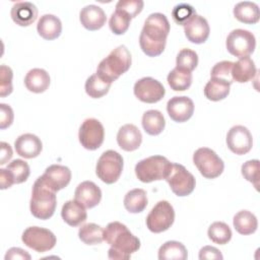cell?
Returning <instances> with one entry per match:
<instances>
[{
	"instance_id": "6da1fadb",
	"label": "cell",
	"mask_w": 260,
	"mask_h": 260,
	"mask_svg": "<svg viewBox=\"0 0 260 260\" xmlns=\"http://www.w3.org/2000/svg\"><path fill=\"white\" fill-rule=\"evenodd\" d=\"M170 32V22L162 13H151L144 21L140 32L139 45L144 54L149 57L160 55L167 43Z\"/></svg>"
},
{
	"instance_id": "bcb514c9",
	"label": "cell",
	"mask_w": 260,
	"mask_h": 260,
	"mask_svg": "<svg viewBox=\"0 0 260 260\" xmlns=\"http://www.w3.org/2000/svg\"><path fill=\"white\" fill-rule=\"evenodd\" d=\"M223 258L220 251L212 246H204L199 251V259L200 260H210V259H219L221 260Z\"/></svg>"
},
{
	"instance_id": "4fadbf2b",
	"label": "cell",
	"mask_w": 260,
	"mask_h": 260,
	"mask_svg": "<svg viewBox=\"0 0 260 260\" xmlns=\"http://www.w3.org/2000/svg\"><path fill=\"white\" fill-rule=\"evenodd\" d=\"M133 91L139 101L147 104L159 102L166 93L164 85L152 77H143L137 80L134 84Z\"/></svg>"
},
{
	"instance_id": "d6986e66",
	"label": "cell",
	"mask_w": 260,
	"mask_h": 260,
	"mask_svg": "<svg viewBox=\"0 0 260 260\" xmlns=\"http://www.w3.org/2000/svg\"><path fill=\"white\" fill-rule=\"evenodd\" d=\"M14 147L18 155L24 158H34L41 153L43 144L37 135L24 133L16 138L14 141Z\"/></svg>"
},
{
	"instance_id": "836d02e7",
	"label": "cell",
	"mask_w": 260,
	"mask_h": 260,
	"mask_svg": "<svg viewBox=\"0 0 260 260\" xmlns=\"http://www.w3.org/2000/svg\"><path fill=\"white\" fill-rule=\"evenodd\" d=\"M78 237L86 245H98L104 241V229L96 223H85L79 229Z\"/></svg>"
},
{
	"instance_id": "ffe728a7",
	"label": "cell",
	"mask_w": 260,
	"mask_h": 260,
	"mask_svg": "<svg viewBox=\"0 0 260 260\" xmlns=\"http://www.w3.org/2000/svg\"><path fill=\"white\" fill-rule=\"evenodd\" d=\"M117 142L125 151L136 150L142 142L141 132L135 125L125 124L117 133Z\"/></svg>"
},
{
	"instance_id": "3957f363",
	"label": "cell",
	"mask_w": 260,
	"mask_h": 260,
	"mask_svg": "<svg viewBox=\"0 0 260 260\" xmlns=\"http://www.w3.org/2000/svg\"><path fill=\"white\" fill-rule=\"evenodd\" d=\"M131 62V54L127 47L124 45L118 46L100 62L96 74L102 79L112 83L129 70Z\"/></svg>"
},
{
	"instance_id": "c3c4849f",
	"label": "cell",
	"mask_w": 260,
	"mask_h": 260,
	"mask_svg": "<svg viewBox=\"0 0 260 260\" xmlns=\"http://www.w3.org/2000/svg\"><path fill=\"white\" fill-rule=\"evenodd\" d=\"M14 184L13 178L7 169H0V188L2 190L11 187Z\"/></svg>"
},
{
	"instance_id": "f546056e",
	"label": "cell",
	"mask_w": 260,
	"mask_h": 260,
	"mask_svg": "<svg viewBox=\"0 0 260 260\" xmlns=\"http://www.w3.org/2000/svg\"><path fill=\"white\" fill-rule=\"evenodd\" d=\"M231 89V83L226 80L211 77L205 84L204 95L212 102H218L225 99Z\"/></svg>"
},
{
	"instance_id": "603a6c76",
	"label": "cell",
	"mask_w": 260,
	"mask_h": 260,
	"mask_svg": "<svg viewBox=\"0 0 260 260\" xmlns=\"http://www.w3.org/2000/svg\"><path fill=\"white\" fill-rule=\"evenodd\" d=\"M61 215L63 220L71 226H78L87 218L85 207L75 199L68 200L64 203L62 206Z\"/></svg>"
},
{
	"instance_id": "8d00e7d4",
	"label": "cell",
	"mask_w": 260,
	"mask_h": 260,
	"mask_svg": "<svg viewBox=\"0 0 260 260\" xmlns=\"http://www.w3.org/2000/svg\"><path fill=\"white\" fill-rule=\"evenodd\" d=\"M132 17L124 10L120 8H116L115 12L111 15L109 20L110 29L115 35H123L129 28Z\"/></svg>"
},
{
	"instance_id": "f35d334b",
	"label": "cell",
	"mask_w": 260,
	"mask_h": 260,
	"mask_svg": "<svg viewBox=\"0 0 260 260\" xmlns=\"http://www.w3.org/2000/svg\"><path fill=\"white\" fill-rule=\"evenodd\" d=\"M6 169L10 172L14 184H20L25 182L30 173L27 162L22 159H13L7 165Z\"/></svg>"
},
{
	"instance_id": "d4e9b609",
	"label": "cell",
	"mask_w": 260,
	"mask_h": 260,
	"mask_svg": "<svg viewBox=\"0 0 260 260\" xmlns=\"http://www.w3.org/2000/svg\"><path fill=\"white\" fill-rule=\"evenodd\" d=\"M50 75L42 68L30 69L24 77L25 87L35 93H41L48 89L50 85Z\"/></svg>"
},
{
	"instance_id": "44dd1931",
	"label": "cell",
	"mask_w": 260,
	"mask_h": 260,
	"mask_svg": "<svg viewBox=\"0 0 260 260\" xmlns=\"http://www.w3.org/2000/svg\"><path fill=\"white\" fill-rule=\"evenodd\" d=\"M81 24L88 30H98L104 26L107 20L105 11L96 5L84 6L79 12Z\"/></svg>"
},
{
	"instance_id": "cb8c5ba5",
	"label": "cell",
	"mask_w": 260,
	"mask_h": 260,
	"mask_svg": "<svg viewBox=\"0 0 260 260\" xmlns=\"http://www.w3.org/2000/svg\"><path fill=\"white\" fill-rule=\"evenodd\" d=\"M37 30L43 39L48 41L55 40L62 32L61 20L53 14H44L38 21Z\"/></svg>"
},
{
	"instance_id": "484cf974",
	"label": "cell",
	"mask_w": 260,
	"mask_h": 260,
	"mask_svg": "<svg viewBox=\"0 0 260 260\" xmlns=\"http://www.w3.org/2000/svg\"><path fill=\"white\" fill-rule=\"evenodd\" d=\"M256 72L254 61L250 57H244L233 64L232 78L236 82L245 83L253 79Z\"/></svg>"
},
{
	"instance_id": "f1b7e54d",
	"label": "cell",
	"mask_w": 260,
	"mask_h": 260,
	"mask_svg": "<svg viewBox=\"0 0 260 260\" xmlns=\"http://www.w3.org/2000/svg\"><path fill=\"white\" fill-rule=\"evenodd\" d=\"M141 123L144 131L152 136L160 134L166 126L165 117L161 112L157 110L146 111L142 116Z\"/></svg>"
},
{
	"instance_id": "ac0fdd59",
	"label": "cell",
	"mask_w": 260,
	"mask_h": 260,
	"mask_svg": "<svg viewBox=\"0 0 260 260\" xmlns=\"http://www.w3.org/2000/svg\"><path fill=\"white\" fill-rule=\"evenodd\" d=\"M74 199L81 203L85 208H92L101 202L102 191L93 182L84 181L76 187Z\"/></svg>"
},
{
	"instance_id": "1f68e13d",
	"label": "cell",
	"mask_w": 260,
	"mask_h": 260,
	"mask_svg": "<svg viewBox=\"0 0 260 260\" xmlns=\"http://www.w3.org/2000/svg\"><path fill=\"white\" fill-rule=\"evenodd\" d=\"M187 257L186 247L177 241H168L158 250L159 260H186Z\"/></svg>"
},
{
	"instance_id": "74e56055",
	"label": "cell",
	"mask_w": 260,
	"mask_h": 260,
	"mask_svg": "<svg viewBox=\"0 0 260 260\" xmlns=\"http://www.w3.org/2000/svg\"><path fill=\"white\" fill-rule=\"evenodd\" d=\"M198 64L197 53L191 49H182L176 59V67L192 72Z\"/></svg>"
},
{
	"instance_id": "7bdbcfd3",
	"label": "cell",
	"mask_w": 260,
	"mask_h": 260,
	"mask_svg": "<svg viewBox=\"0 0 260 260\" xmlns=\"http://www.w3.org/2000/svg\"><path fill=\"white\" fill-rule=\"evenodd\" d=\"M234 62L232 61H220L216 63L210 72V76L229 81L231 84L234 82L232 78V68Z\"/></svg>"
},
{
	"instance_id": "30bf717a",
	"label": "cell",
	"mask_w": 260,
	"mask_h": 260,
	"mask_svg": "<svg viewBox=\"0 0 260 260\" xmlns=\"http://www.w3.org/2000/svg\"><path fill=\"white\" fill-rule=\"evenodd\" d=\"M225 46L229 53L235 57H249L255 50L256 39L251 31L237 28L229 34Z\"/></svg>"
},
{
	"instance_id": "5b68a950",
	"label": "cell",
	"mask_w": 260,
	"mask_h": 260,
	"mask_svg": "<svg viewBox=\"0 0 260 260\" xmlns=\"http://www.w3.org/2000/svg\"><path fill=\"white\" fill-rule=\"evenodd\" d=\"M172 162L162 155H152L141 159L135 166V174L142 183L166 179Z\"/></svg>"
},
{
	"instance_id": "2e32d148",
	"label": "cell",
	"mask_w": 260,
	"mask_h": 260,
	"mask_svg": "<svg viewBox=\"0 0 260 260\" xmlns=\"http://www.w3.org/2000/svg\"><path fill=\"white\" fill-rule=\"evenodd\" d=\"M41 177L49 187L57 192L70 183L71 171L62 165H52L46 169Z\"/></svg>"
},
{
	"instance_id": "e575fe53",
	"label": "cell",
	"mask_w": 260,
	"mask_h": 260,
	"mask_svg": "<svg viewBox=\"0 0 260 260\" xmlns=\"http://www.w3.org/2000/svg\"><path fill=\"white\" fill-rule=\"evenodd\" d=\"M110 82L102 79L96 73L90 75L85 81V91L92 99H100L108 93L110 87Z\"/></svg>"
},
{
	"instance_id": "8fae6325",
	"label": "cell",
	"mask_w": 260,
	"mask_h": 260,
	"mask_svg": "<svg viewBox=\"0 0 260 260\" xmlns=\"http://www.w3.org/2000/svg\"><path fill=\"white\" fill-rule=\"evenodd\" d=\"M21 240L25 246L39 253L47 252L56 245V236L48 229L40 226H29L24 230Z\"/></svg>"
},
{
	"instance_id": "7dc6e473",
	"label": "cell",
	"mask_w": 260,
	"mask_h": 260,
	"mask_svg": "<svg viewBox=\"0 0 260 260\" xmlns=\"http://www.w3.org/2000/svg\"><path fill=\"white\" fill-rule=\"evenodd\" d=\"M14 259H24V260H29L30 259V255L24 251L21 248H10L6 255H5V260H14Z\"/></svg>"
},
{
	"instance_id": "681fc988",
	"label": "cell",
	"mask_w": 260,
	"mask_h": 260,
	"mask_svg": "<svg viewBox=\"0 0 260 260\" xmlns=\"http://www.w3.org/2000/svg\"><path fill=\"white\" fill-rule=\"evenodd\" d=\"M0 146H1L0 165H5L12 157V149H11V146L7 142H4V141H2L0 143Z\"/></svg>"
},
{
	"instance_id": "7a4b0ae2",
	"label": "cell",
	"mask_w": 260,
	"mask_h": 260,
	"mask_svg": "<svg viewBox=\"0 0 260 260\" xmlns=\"http://www.w3.org/2000/svg\"><path fill=\"white\" fill-rule=\"evenodd\" d=\"M104 241L111 246L108 252L110 259L127 260L140 248V241L128 228L119 222H110L104 230Z\"/></svg>"
},
{
	"instance_id": "b9f144b4",
	"label": "cell",
	"mask_w": 260,
	"mask_h": 260,
	"mask_svg": "<svg viewBox=\"0 0 260 260\" xmlns=\"http://www.w3.org/2000/svg\"><path fill=\"white\" fill-rule=\"evenodd\" d=\"M12 77L13 72L9 66H0V96L4 98L12 92Z\"/></svg>"
},
{
	"instance_id": "d6a6232c",
	"label": "cell",
	"mask_w": 260,
	"mask_h": 260,
	"mask_svg": "<svg viewBox=\"0 0 260 260\" xmlns=\"http://www.w3.org/2000/svg\"><path fill=\"white\" fill-rule=\"evenodd\" d=\"M168 83L175 91H184L192 83V73L178 67H175L168 75Z\"/></svg>"
},
{
	"instance_id": "4dcf8cb0",
	"label": "cell",
	"mask_w": 260,
	"mask_h": 260,
	"mask_svg": "<svg viewBox=\"0 0 260 260\" xmlns=\"http://www.w3.org/2000/svg\"><path fill=\"white\" fill-rule=\"evenodd\" d=\"M147 195L143 189H133L124 197V206L131 213L142 212L147 206Z\"/></svg>"
},
{
	"instance_id": "9c48e42d",
	"label": "cell",
	"mask_w": 260,
	"mask_h": 260,
	"mask_svg": "<svg viewBox=\"0 0 260 260\" xmlns=\"http://www.w3.org/2000/svg\"><path fill=\"white\" fill-rule=\"evenodd\" d=\"M175 220V210L169 201H158L146 217L147 229L155 234L162 233L171 228Z\"/></svg>"
},
{
	"instance_id": "ab89813d",
	"label": "cell",
	"mask_w": 260,
	"mask_h": 260,
	"mask_svg": "<svg viewBox=\"0 0 260 260\" xmlns=\"http://www.w3.org/2000/svg\"><path fill=\"white\" fill-rule=\"evenodd\" d=\"M195 14V8L187 3H180L172 10V17L174 21L180 25H185Z\"/></svg>"
},
{
	"instance_id": "f6af8a7d",
	"label": "cell",
	"mask_w": 260,
	"mask_h": 260,
	"mask_svg": "<svg viewBox=\"0 0 260 260\" xmlns=\"http://www.w3.org/2000/svg\"><path fill=\"white\" fill-rule=\"evenodd\" d=\"M0 129L8 128L13 122V111L9 105L0 104Z\"/></svg>"
},
{
	"instance_id": "52a82bcc",
	"label": "cell",
	"mask_w": 260,
	"mask_h": 260,
	"mask_svg": "<svg viewBox=\"0 0 260 260\" xmlns=\"http://www.w3.org/2000/svg\"><path fill=\"white\" fill-rule=\"evenodd\" d=\"M193 162L206 179H215L221 175L224 169L222 159L210 148L200 147L193 154Z\"/></svg>"
},
{
	"instance_id": "ee69618b",
	"label": "cell",
	"mask_w": 260,
	"mask_h": 260,
	"mask_svg": "<svg viewBox=\"0 0 260 260\" xmlns=\"http://www.w3.org/2000/svg\"><path fill=\"white\" fill-rule=\"evenodd\" d=\"M143 5L144 3L142 0H120L116 4V8L126 11L132 18H134L142 11Z\"/></svg>"
},
{
	"instance_id": "5bb4252c",
	"label": "cell",
	"mask_w": 260,
	"mask_h": 260,
	"mask_svg": "<svg viewBox=\"0 0 260 260\" xmlns=\"http://www.w3.org/2000/svg\"><path fill=\"white\" fill-rule=\"evenodd\" d=\"M226 145L232 152L238 155L246 154L253 146L252 134L245 126H233L226 134Z\"/></svg>"
},
{
	"instance_id": "ba28073f",
	"label": "cell",
	"mask_w": 260,
	"mask_h": 260,
	"mask_svg": "<svg viewBox=\"0 0 260 260\" xmlns=\"http://www.w3.org/2000/svg\"><path fill=\"white\" fill-rule=\"evenodd\" d=\"M165 180L168 182L173 193L180 197L190 195L196 185L195 177L180 164L171 165Z\"/></svg>"
},
{
	"instance_id": "277c9868",
	"label": "cell",
	"mask_w": 260,
	"mask_h": 260,
	"mask_svg": "<svg viewBox=\"0 0 260 260\" xmlns=\"http://www.w3.org/2000/svg\"><path fill=\"white\" fill-rule=\"evenodd\" d=\"M56 206V192L44 182L42 177H39L31 191L29 202L31 214L39 219H49L53 216Z\"/></svg>"
},
{
	"instance_id": "7c38bea8",
	"label": "cell",
	"mask_w": 260,
	"mask_h": 260,
	"mask_svg": "<svg viewBox=\"0 0 260 260\" xmlns=\"http://www.w3.org/2000/svg\"><path fill=\"white\" fill-rule=\"evenodd\" d=\"M78 138L79 142L85 149L95 150L104 142V126L99 120L94 118H87L82 122L79 128Z\"/></svg>"
},
{
	"instance_id": "9a60e30c",
	"label": "cell",
	"mask_w": 260,
	"mask_h": 260,
	"mask_svg": "<svg viewBox=\"0 0 260 260\" xmlns=\"http://www.w3.org/2000/svg\"><path fill=\"white\" fill-rule=\"evenodd\" d=\"M167 111L173 121L183 123L192 117L194 103L188 96H174L168 101Z\"/></svg>"
},
{
	"instance_id": "8992f818",
	"label": "cell",
	"mask_w": 260,
	"mask_h": 260,
	"mask_svg": "<svg viewBox=\"0 0 260 260\" xmlns=\"http://www.w3.org/2000/svg\"><path fill=\"white\" fill-rule=\"evenodd\" d=\"M123 157L115 150H107L100 156L95 173L96 176L106 184H113L118 181L123 171Z\"/></svg>"
},
{
	"instance_id": "83f0119b",
	"label": "cell",
	"mask_w": 260,
	"mask_h": 260,
	"mask_svg": "<svg viewBox=\"0 0 260 260\" xmlns=\"http://www.w3.org/2000/svg\"><path fill=\"white\" fill-rule=\"evenodd\" d=\"M235 230L241 235H251L258 228L257 217L249 210H241L235 214L233 219Z\"/></svg>"
},
{
	"instance_id": "60d3db41",
	"label": "cell",
	"mask_w": 260,
	"mask_h": 260,
	"mask_svg": "<svg viewBox=\"0 0 260 260\" xmlns=\"http://www.w3.org/2000/svg\"><path fill=\"white\" fill-rule=\"evenodd\" d=\"M242 175L244 178L251 182L254 187L258 190L259 187V160L258 159H251L243 164L242 166Z\"/></svg>"
},
{
	"instance_id": "d590c367",
	"label": "cell",
	"mask_w": 260,
	"mask_h": 260,
	"mask_svg": "<svg viewBox=\"0 0 260 260\" xmlns=\"http://www.w3.org/2000/svg\"><path fill=\"white\" fill-rule=\"evenodd\" d=\"M207 235L211 242L218 245L228 244L233 236L230 226L222 221H215L211 223L208 228Z\"/></svg>"
},
{
	"instance_id": "e0dca14e",
	"label": "cell",
	"mask_w": 260,
	"mask_h": 260,
	"mask_svg": "<svg viewBox=\"0 0 260 260\" xmlns=\"http://www.w3.org/2000/svg\"><path fill=\"white\" fill-rule=\"evenodd\" d=\"M184 31L188 41L194 44H202L208 39L210 28L207 20L203 16L195 14L184 25Z\"/></svg>"
},
{
	"instance_id": "4316f807",
	"label": "cell",
	"mask_w": 260,
	"mask_h": 260,
	"mask_svg": "<svg viewBox=\"0 0 260 260\" xmlns=\"http://www.w3.org/2000/svg\"><path fill=\"white\" fill-rule=\"evenodd\" d=\"M234 15L239 21L243 23L254 24L258 22L260 17L259 7L254 2H250V1L239 2L234 7Z\"/></svg>"
},
{
	"instance_id": "7402d4cb",
	"label": "cell",
	"mask_w": 260,
	"mask_h": 260,
	"mask_svg": "<svg viewBox=\"0 0 260 260\" xmlns=\"http://www.w3.org/2000/svg\"><path fill=\"white\" fill-rule=\"evenodd\" d=\"M12 20L20 26H28L34 23L38 17V9L31 2H17L10 12Z\"/></svg>"
}]
</instances>
